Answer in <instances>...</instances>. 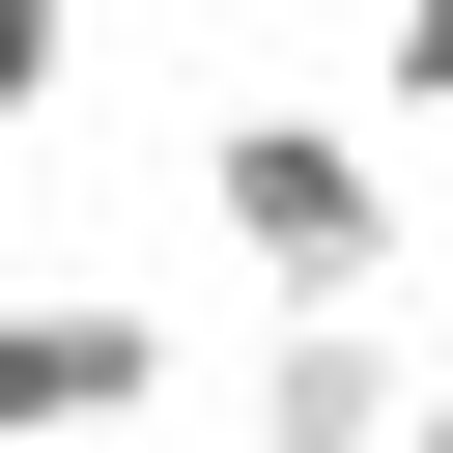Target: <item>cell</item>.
I'll list each match as a JSON object with an SVG mask.
<instances>
[{"mask_svg":"<svg viewBox=\"0 0 453 453\" xmlns=\"http://www.w3.org/2000/svg\"><path fill=\"white\" fill-rule=\"evenodd\" d=\"M198 226H226L283 311H396V170H368L340 113H255V85H226V113H198Z\"/></svg>","mask_w":453,"mask_h":453,"instance_id":"cell-1","label":"cell"},{"mask_svg":"<svg viewBox=\"0 0 453 453\" xmlns=\"http://www.w3.org/2000/svg\"><path fill=\"white\" fill-rule=\"evenodd\" d=\"M170 311L142 283H0V453H85V425H170Z\"/></svg>","mask_w":453,"mask_h":453,"instance_id":"cell-2","label":"cell"},{"mask_svg":"<svg viewBox=\"0 0 453 453\" xmlns=\"http://www.w3.org/2000/svg\"><path fill=\"white\" fill-rule=\"evenodd\" d=\"M396 425H425V340L396 311H283L226 368V453H396Z\"/></svg>","mask_w":453,"mask_h":453,"instance_id":"cell-3","label":"cell"},{"mask_svg":"<svg viewBox=\"0 0 453 453\" xmlns=\"http://www.w3.org/2000/svg\"><path fill=\"white\" fill-rule=\"evenodd\" d=\"M368 113H453V0H396V28H368Z\"/></svg>","mask_w":453,"mask_h":453,"instance_id":"cell-4","label":"cell"},{"mask_svg":"<svg viewBox=\"0 0 453 453\" xmlns=\"http://www.w3.org/2000/svg\"><path fill=\"white\" fill-rule=\"evenodd\" d=\"M57 85H85V57H57V28H28V0H0V142H28V113H57Z\"/></svg>","mask_w":453,"mask_h":453,"instance_id":"cell-5","label":"cell"},{"mask_svg":"<svg viewBox=\"0 0 453 453\" xmlns=\"http://www.w3.org/2000/svg\"><path fill=\"white\" fill-rule=\"evenodd\" d=\"M396 453H453V368H425V425H396Z\"/></svg>","mask_w":453,"mask_h":453,"instance_id":"cell-6","label":"cell"}]
</instances>
